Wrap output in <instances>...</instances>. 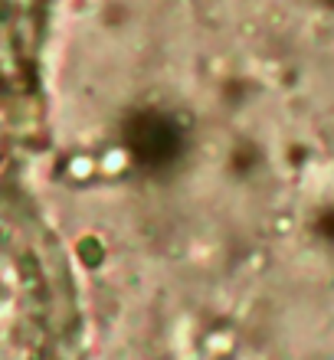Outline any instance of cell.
<instances>
[{"label": "cell", "instance_id": "1", "mask_svg": "<svg viewBox=\"0 0 334 360\" xmlns=\"http://www.w3.org/2000/svg\"><path fill=\"white\" fill-rule=\"evenodd\" d=\"M23 193L96 360H334V0H49Z\"/></svg>", "mask_w": 334, "mask_h": 360}, {"label": "cell", "instance_id": "2", "mask_svg": "<svg viewBox=\"0 0 334 360\" xmlns=\"http://www.w3.org/2000/svg\"><path fill=\"white\" fill-rule=\"evenodd\" d=\"M0 4H4V0H0Z\"/></svg>", "mask_w": 334, "mask_h": 360}]
</instances>
